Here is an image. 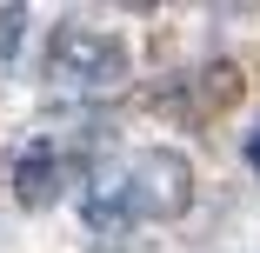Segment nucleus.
Returning <instances> with one entry per match:
<instances>
[{"instance_id": "obj_6", "label": "nucleus", "mask_w": 260, "mask_h": 253, "mask_svg": "<svg viewBox=\"0 0 260 253\" xmlns=\"http://www.w3.org/2000/svg\"><path fill=\"white\" fill-rule=\"evenodd\" d=\"M240 154H247V167L260 173V127H247V147H240Z\"/></svg>"}, {"instance_id": "obj_3", "label": "nucleus", "mask_w": 260, "mask_h": 253, "mask_svg": "<svg viewBox=\"0 0 260 253\" xmlns=\"http://www.w3.org/2000/svg\"><path fill=\"white\" fill-rule=\"evenodd\" d=\"M14 200L20 207H54V200L67 193V180H74V154L54 140V133H34L20 154H14Z\"/></svg>"}, {"instance_id": "obj_1", "label": "nucleus", "mask_w": 260, "mask_h": 253, "mask_svg": "<svg viewBox=\"0 0 260 253\" xmlns=\"http://www.w3.org/2000/svg\"><path fill=\"white\" fill-rule=\"evenodd\" d=\"M47 87L60 100H100L127 80V47L107 27H87V20H60L47 33V60H40Z\"/></svg>"}, {"instance_id": "obj_5", "label": "nucleus", "mask_w": 260, "mask_h": 253, "mask_svg": "<svg viewBox=\"0 0 260 253\" xmlns=\"http://www.w3.org/2000/svg\"><path fill=\"white\" fill-rule=\"evenodd\" d=\"M20 27H27V7H0V60L20 54Z\"/></svg>"}, {"instance_id": "obj_4", "label": "nucleus", "mask_w": 260, "mask_h": 253, "mask_svg": "<svg viewBox=\"0 0 260 253\" xmlns=\"http://www.w3.org/2000/svg\"><path fill=\"white\" fill-rule=\"evenodd\" d=\"M80 220H87V233H107V240L134 227V193H127V173H120V167H100V173H87Z\"/></svg>"}, {"instance_id": "obj_2", "label": "nucleus", "mask_w": 260, "mask_h": 253, "mask_svg": "<svg viewBox=\"0 0 260 253\" xmlns=\"http://www.w3.org/2000/svg\"><path fill=\"white\" fill-rule=\"evenodd\" d=\"M127 193H134V220H180L193 207V167L180 147H147V154L120 160Z\"/></svg>"}]
</instances>
